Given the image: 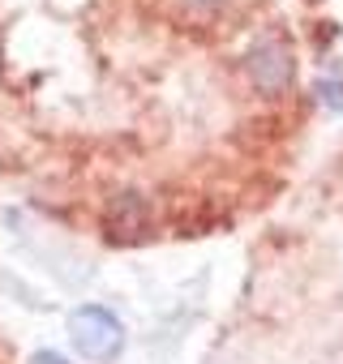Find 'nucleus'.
Here are the masks:
<instances>
[{
  "instance_id": "obj_1",
  "label": "nucleus",
  "mask_w": 343,
  "mask_h": 364,
  "mask_svg": "<svg viewBox=\"0 0 343 364\" xmlns=\"http://www.w3.org/2000/svg\"><path fill=\"white\" fill-rule=\"evenodd\" d=\"M69 343L78 347V355H86L90 364H112L125 351V326L112 309L103 304H82L69 313Z\"/></svg>"
},
{
  "instance_id": "obj_2",
  "label": "nucleus",
  "mask_w": 343,
  "mask_h": 364,
  "mask_svg": "<svg viewBox=\"0 0 343 364\" xmlns=\"http://www.w3.org/2000/svg\"><path fill=\"white\" fill-rule=\"evenodd\" d=\"M245 73L253 77V86L262 95H279L296 82V56L283 39H262L249 56H245Z\"/></svg>"
},
{
  "instance_id": "obj_3",
  "label": "nucleus",
  "mask_w": 343,
  "mask_h": 364,
  "mask_svg": "<svg viewBox=\"0 0 343 364\" xmlns=\"http://www.w3.org/2000/svg\"><path fill=\"white\" fill-rule=\"evenodd\" d=\"M142 223H146V210H142V202H137L133 193H120V198L112 202L107 228H112L116 236H133V228H142Z\"/></svg>"
},
{
  "instance_id": "obj_4",
  "label": "nucleus",
  "mask_w": 343,
  "mask_h": 364,
  "mask_svg": "<svg viewBox=\"0 0 343 364\" xmlns=\"http://www.w3.org/2000/svg\"><path fill=\"white\" fill-rule=\"evenodd\" d=\"M31 364H69L65 355H56V351H35V360Z\"/></svg>"
},
{
  "instance_id": "obj_5",
  "label": "nucleus",
  "mask_w": 343,
  "mask_h": 364,
  "mask_svg": "<svg viewBox=\"0 0 343 364\" xmlns=\"http://www.w3.org/2000/svg\"><path fill=\"white\" fill-rule=\"evenodd\" d=\"M194 5H215V0H194Z\"/></svg>"
}]
</instances>
